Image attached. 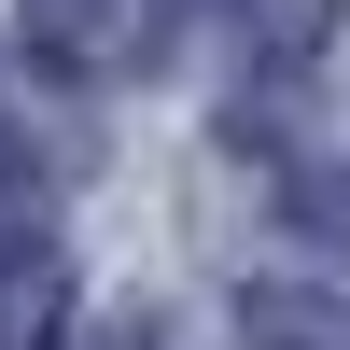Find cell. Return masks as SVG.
Returning <instances> with one entry per match:
<instances>
[{
	"label": "cell",
	"mask_w": 350,
	"mask_h": 350,
	"mask_svg": "<svg viewBox=\"0 0 350 350\" xmlns=\"http://www.w3.org/2000/svg\"><path fill=\"white\" fill-rule=\"evenodd\" d=\"M224 350H350V295H308V280H252Z\"/></svg>",
	"instance_id": "3"
},
{
	"label": "cell",
	"mask_w": 350,
	"mask_h": 350,
	"mask_svg": "<svg viewBox=\"0 0 350 350\" xmlns=\"http://www.w3.org/2000/svg\"><path fill=\"white\" fill-rule=\"evenodd\" d=\"M98 350H168V336H154V323H112V336H98Z\"/></svg>",
	"instance_id": "7"
},
{
	"label": "cell",
	"mask_w": 350,
	"mask_h": 350,
	"mask_svg": "<svg viewBox=\"0 0 350 350\" xmlns=\"http://www.w3.org/2000/svg\"><path fill=\"white\" fill-rule=\"evenodd\" d=\"M56 336H70V267L56 252L0 267V350H56Z\"/></svg>",
	"instance_id": "4"
},
{
	"label": "cell",
	"mask_w": 350,
	"mask_h": 350,
	"mask_svg": "<svg viewBox=\"0 0 350 350\" xmlns=\"http://www.w3.org/2000/svg\"><path fill=\"white\" fill-rule=\"evenodd\" d=\"M336 14L350 0H211V28H224L239 70H308V56L336 42Z\"/></svg>",
	"instance_id": "2"
},
{
	"label": "cell",
	"mask_w": 350,
	"mask_h": 350,
	"mask_svg": "<svg viewBox=\"0 0 350 350\" xmlns=\"http://www.w3.org/2000/svg\"><path fill=\"white\" fill-rule=\"evenodd\" d=\"M42 252V154H28V126L0 112V267H28Z\"/></svg>",
	"instance_id": "5"
},
{
	"label": "cell",
	"mask_w": 350,
	"mask_h": 350,
	"mask_svg": "<svg viewBox=\"0 0 350 350\" xmlns=\"http://www.w3.org/2000/svg\"><path fill=\"white\" fill-rule=\"evenodd\" d=\"M280 196H295V224H323V239L350 252V168H295Z\"/></svg>",
	"instance_id": "6"
},
{
	"label": "cell",
	"mask_w": 350,
	"mask_h": 350,
	"mask_svg": "<svg viewBox=\"0 0 350 350\" xmlns=\"http://www.w3.org/2000/svg\"><path fill=\"white\" fill-rule=\"evenodd\" d=\"M14 42L42 56L56 84H154L168 42H183V0H28Z\"/></svg>",
	"instance_id": "1"
}]
</instances>
